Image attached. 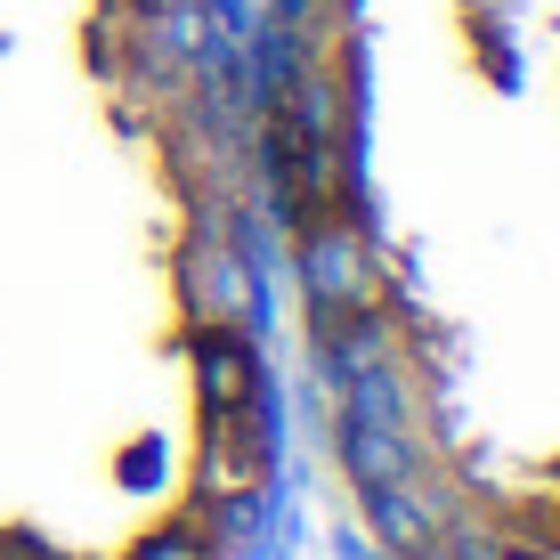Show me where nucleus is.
I'll list each match as a JSON object with an SVG mask.
<instances>
[{"label": "nucleus", "instance_id": "f257e3e1", "mask_svg": "<svg viewBox=\"0 0 560 560\" xmlns=\"http://www.w3.org/2000/svg\"><path fill=\"white\" fill-rule=\"evenodd\" d=\"M211 504H244L268 488V415L260 407H228L203 415V463H196Z\"/></svg>", "mask_w": 560, "mask_h": 560}, {"label": "nucleus", "instance_id": "f03ea898", "mask_svg": "<svg viewBox=\"0 0 560 560\" xmlns=\"http://www.w3.org/2000/svg\"><path fill=\"white\" fill-rule=\"evenodd\" d=\"M130 560H211V520H179V528L130 545Z\"/></svg>", "mask_w": 560, "mask_h": 560}]
</instances>
